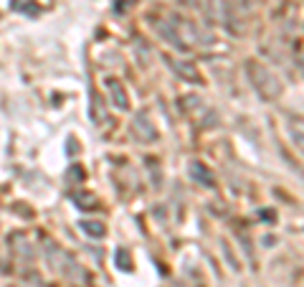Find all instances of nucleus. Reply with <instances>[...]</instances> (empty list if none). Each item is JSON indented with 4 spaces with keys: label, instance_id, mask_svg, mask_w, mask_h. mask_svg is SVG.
<instances>
[{
    "label": "nucleus",
    "instance_id": "nucleus-1",
    "mask_svg": "<svg viewBox=\"0 0 304 287\" xmlns=\"http://www.w3.org/2000/svg\"><path fill=\"white\" fill-rule=\"evenodd\" d=\"M190 175H193L195 181H200L203 186H210L213 183V178L208 175V170H206V165H203V163H193V165H190Z\"/></svg>",
    "mask_w": 304,
    "mask_h": 287
},
{
    "label": "nucleus",
    "instance_id": "nucleus-3",
    "mask_svg": "<svg viewBox=\"0 0 304 287\" xmlns=\"http://www.w3.org/2000/svg\"><path fill=\"white\" fill-rule=\"evenodd\" d=\"M144 125H147V122H144V117H142V115H137V119H134V125H132V130H134V132H137V135H140V137H144V140H152V137H155V130H147V127H144Z\"/></svg>",
    "mask_w": 304,
    "mask_h": 287
},
{
    "label": "nucleus",
    "instance_id": "nucleus-4",
    "mask_svg": "<svg viewBox=\"0 0 304 287\" xmlns=\"http://www.w3.org/2000/svg\"><path fill=\"white\" fill-rule=\"evenodd\" d=\"M86 234H94V236H104V229H96L99 224H81Z\"/></svg>",
    "mask_w": 304,
    "mask_h": 287
},
{
    "label": "nucleus",
    "instance_id": "nucleus-2",
    "mask_svg": "<svg viewBox=\"0 0 304 287\" xmlns=\"http://www.w3.org/2000/svg\"><path fill=\"white\" fill-rule=\"evenodd\" d=\"M109 94L114 97V102H117L119 109H127V94H125V89L119 86V82H109Z\"/></svg>",
    "mask_w": 304,
    "mask_h": 287
}]
</instances>
